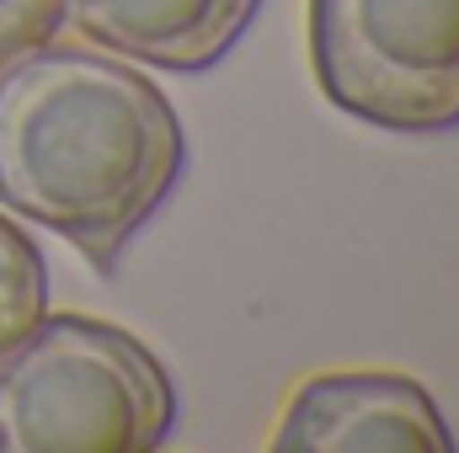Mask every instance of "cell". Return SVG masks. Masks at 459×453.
I'll return each instance as SVG.
<instances>
[{"mask_svg":"<svg viewBox=\"0 0 459 453\" xmlns=\"http://www.w3.org/2000/svg\"><path fill=\"white\" fill-rule=\"evenodd\" d=\"M182 171L187 128L144 70L70 43L0 70V209L59 229L102 278Z\"/></svg>","mask_w":459,"mask_h":453,"instance_id":"1","label":"cell"},{"mask_svg":"<svg viewBox=\"0 0 459 453\" xmlns=\"http://www.w3.org/2000/svg\"><path fill=\"white\" fill-rule=\"evenodd\" d=\"M171 427V373L123 326L43 315L0 352V453H155Z\"/></svg>","mask_w":459,"mask_h":453,"instance_id":"2","label":"cell"},{"mask_svg":"<svg viewBox=\"0 0 459 453\" xmlns=\"http://www.w3.org/2000/svg\"><path fill=\"white\" fill-rule=\"evenodd\" d=\"M310 70L385 133L459 128V0H310Z\"/></svg>","mask_w":459,"mask_h":453,"instance_id":"3","label":"cell"},{"mask_svg":"<svg viewBox=\"0 0 459 453\" xmlns=\"http://www.w3.org/2000/svg\"><path fill=\"white\" fill-rule=\"evenodd\" d=\"M278 453H449L455 432L411 373H316L273 432Z\"/></svg>","mask_w":459,"mask_h":453,"instance_id":"4","label":"cell"},{"mask_svg":"<svg viewBox=\"0 0 459 453\" xmlns=\"http://www.w3.org/2000/svg\"><path fill=\"white\" fill-rule=\"evenodd\" d=\"M86 43L171 75H204L256 21L262 0H65Z\"/></svg>","mask_w":459,"mask_h":453,"instance_id":"5","label":"cell"},{"mask_svg":"<svg viewBox=\"0 0 459 453\" xmlns=\"http://www.w3.org/2000/svg\"><path fill=\"white\" fill-rule=\"evenodd\" d=\"M43 315H48L43 251L11 214H0V352L27 337Z\"/></svg>","mask_w":459,"mask_h":453,"instance_id":"6","label":"cell"},{"mask_svg":"<svg viewBox=\"0 0 459 453\" xmlns=\"http://www.w3.org/2000/svg\"><path fill=\"white\" fill-rule=\"evenodd\" d=\"M65 21H70L65 0H0V70L11 59L54 43Z\"/></svg>","mask_w":459,"mask_h":453,"instance_id":"7","label":"cell"}]
</instances>
